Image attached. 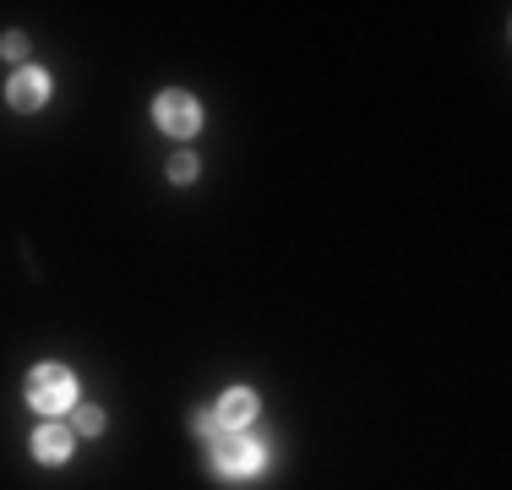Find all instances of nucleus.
Here are the masks:
<instances>
[{"label":"nucleus","instance_id":"nucleus-9","mask_svg":"<svg viewBox=\"0 0 512 490\" xmlns=\"http://www.w3.org/2000/svg\"><path fill=\"white\" fill-rule=\"evenodd\" d=\"M191 431H197V436H218V414H213V409L191 414Z\"/></svg>","mask_w":512,"mask_h":490},{"label":"nucleus","instance_id":"nucleus-6","mask_svg":"<svg viewBox=\"0 0 512 490\" xmlns=\"http://www.w3.org/2000/svg\"><path fill=\"white\" fill-rule=\"evenodd\" d=\"M33 458L39 463H66L71 458V431L66 425H39V436H33Z\"/></svg>","mask_w":512,"mask_h":490},{"label":"nucleus","instance_id":"nucleus-4","mask_svg":"<svg viewBox=\"0 0 512 490\" xmlns=\"http://www.w3.org/2000/svg\"><path fill=\"white\" fill-rule=\"evenodd\" d=\"M213 414H218V431H240V425H251V420H256V392H251V387L224 392Z\"/></svg>","mask_w":512,"mask_h":490},{"label":"nucleus","instance_id":"nucleus-10","mask_svg":"<svg viewBox=\"0 0 512 490\" xmlns=\"http://www.w3.org/2000/svg\"><path fill=\"white\" fill-rule=\"evenodd\" d=\"M0 49H6L11 60H22V55H28V39H22V33H6V44H0Z\"/></svg>","mask_w":512,"mask_h":490},{"label":"nucleus","instance_id":"nucleus-2","mask_svg":"<svg viewBox=\"0 0 512 490\" xmlns=\"http://www.w3.org/2000/svg\"><path fill=\"white\" fill-rule=\"evenodd\" d=\"M262 463H267V452L251 436H213V469L224 480H251Z\"/></svg>","mask_w":512,"mask_h":490},{"label":"nucleus","instance_id":"nucleus-3","mask_svg":"<svg viewBox=\"0 0 512 490\" xmlns=\"http://www.w3.org/2000/svg\"><path fill=\"white\" fill-rule=\"evenodd\" d=\"M153 115H158V126H164L169 137H191V131L202 126V109H197L191 93H158Z\"/></svg>","mask_w":512,"mask_h":490},{"label":"nucleus","instance_id":"nucleus-8","mask_svg":"<svg viewBox=\"0 0 512 490\" xmlns=\"http://www.w3.org/2000/svg\"><path fill=\"white\" fill-rule=\"evenodd\" d=\"M191 175H197V158H191V153L169 158V180H191Z\"/></svg>","mask_w":512,"mask_h":490},{"label":"nucleus","instance_id":"nucleus-1","mask_svg":"<svg viewBox=\"0 0 512 490\" xmlns=\"http://www.w3.org/2000/svg\"><path fill=\"white\" fill-rule=\"evenodd\" d=\"M28 403L39 414H60L77 403V376L66 371V365H39V371L28 376Z\"/></svg>","mask_w":512,"mask_h":490},{"label":"nucleus","instance_id":"nucleus-5","mask_svg":"<svg viewBox=\"0 0 512 490\" xmlns=\"http://www.w3.org/2000/svg\"><path fill=\"white\" fill-rule=\"evenodd\" d=\"M6 98L17 109H39L44 98H50V77H44V71H17V77H11V88H6Z\"/></svg>","mask_w":512,"mask_h":490},{"label":"nucleus","instance_id":"nucleus-7","mask_svg":"<svg viewBox=\"0 0 512 490\" xmlns=\"http://www.w3.org/2000/svg\"><path fill=\"white\" fill-rule=\"evenodd\" d=\"M77 431H82V436H99V431H104V414L93 409V403H77Z\"/></svg>","mask_w":512,"mask_h":490}]
</instances>
